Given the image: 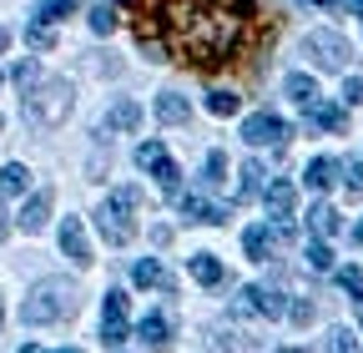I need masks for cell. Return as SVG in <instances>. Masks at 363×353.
Returning a JSON list of instances; mask_svg holds the SVG:
<instances>
[{
	"label": "cell",
	"instance_id": "obj_1",
	"mask_svg": "<svg viewBox=\"0 0 363 353\" xmlns=\"http://www.w3.org/2000/svg\"><path fill=\"white\" fill-rule=\"evenodd\" d=\"M136 35L167 40L172 61L217 71L262 40V16L252 0H152L136 21Z\"/></svg>",
	"mask_w": 363,
	"mask_h": 353
},
{
	"label": "cell",
	"instance_id": "obj_2",
	"mask_svg": "<svg viewBox=\"0 0 363 353\" xmlns=\"http://www.w3.org/2000/svg\"><path fill=\"white\" fill-rule=\"evenodd\" d=\"M71 313H76V288L61 283V278L35 283V288L26 293V303H21V323H30V328H40V323H61V318H71Z\"/></svg>",
	"mask_w": 363,
	"mask_h": 353
},
{
	"label": "cell",
	"instance_id": "obj_3",
	"mask_svg": "<svg viewBox=\"0 0 363 353\" xmlns=\"http://www.w3.org/2000/svg\"><path fill=\"white\" fill-rule=\"evenodd\" d=\"M136 202H142V192H136V187H116V192L101 202L96 228H101V237H106L111 247H121V242H131V237H136V223H131Z\"/></svg>",
	"mask_w": 363,
	"mask_h": 353
},
{
	"label": "cell",
	"instance_id": "obj_4",
	"mask_svg": "<svg viewBox=\"0 0 363 353\" xmlns=\"http://www.w3.org/2000/svg\"><path fill=\"white\" fill-rule=\"evenodd\" d=\"M21 101H26V111H30L40 126H56V121H66V111H71V86L56 81V76H40Z\"/></svg>",
	"mask_w": 363,
	"mask_h": 353
},
{
	"label": "cell",
	"instance_id": "obj_5",
	"mask_svg": "<svg viewBox=\"0 0 363 353\" xmlns=\"http://www.w3.org/2000/svg\"><path fill=\"white\" fill-rule=\"evenodd\" d=\"M242 142L247 147H288V121L283 116H272V111H252L247 121H242Z\"/></svg>",
	"mask_w": 363,
	"mask_h": 353
},
{
	"label": "cell",
	"instance_id": "obj_6",
	"mask_svg": "<svg viewBox=\"0 0 363 353\" xmlns=\"http://www.w3.org/2000/svg\"><path fill=\"white\" fill-rule=\"evenodd\" d=\"M303 51H308L318 66H323V71H343V66H348V40L333 35V30H308Z\"/></svg>",
	"mask_w": 363,
	"mask_h": 353
},
{
	"label": "cell",
	"instance_id": "obj_7",
	"mask_svg": "<svg viewBox=\"0 0 363 353\" xmlns=\"http://www.w3.org/2000/svg\"><path fill=\"white\" fill-rule=\"evenodd\" d=\"M101 338L106 348H121L126 343V293H106V308H101Z\"/></svg>",
	"mask_w": 363,
	"mask_h": 353
},
{
	"label": "cell",
	"instance_id": "obj_8",
	"mask_svg": "<svg viewBox=\"0 0 363 353\" xmlns=\"http://www.w3.org/2000/svg\"><path fill=\"white\" fill-rule=\"evenodd\" d=\"M51 202H56V197H51V187H40V192H35V197L21 207V217H16V223H21L26 232H40V228H45V217H51Z\"/></svg>",
	"mask_w": 363,
	"mask_h": 353
},
{
	"label": "cell",
	"instance_id": "obj_9",
	"mask_svg": "<svg viewBox=\"0 0 363 353\" xmlns=\"http://www.w3.org/2000/svg\"><path fill=\"white\" fill-rule=\"evenodd\" d=\"M61 252H66L71 262H81V268L91 262V247H86V232H81V217H66V223H61Z\"/></svg>",
	"mask_w": 363,
	"mask_h": 353
},
{
	"label": "cell",
	"instance_id": "obj_10",
	"mask_svg": "<svg viewBox=\"0 0 363 353\" xmlns=\"http://www.w3.org/2000/svg\"><path fill=\"white\" fill-rule=\"evenodd\" d=\"M131 278L142 283V288H162V293H172V288H177V278H172V273L162 268L157 257H142V262H136V268H131Z\"/></svg>",
	"mask_w": 363,
	"mask_h": 353
},
{
	"label": "cell",
	"instance_id": "obj_11",
	"mask_svg": "<svg viewBox=\"0 0 363 353\" xmlns=\"http://www.w3.org/2000/svg\"><path fill=\"white\" fill-rule=\"evenodd\" d=\"M177 207H182V217H197V223H227V207H212V202L197 197V192L177 197Z\"/></svg>",
	"mask_w": 363,
	"mask_h": 353
},
{
	"label": "cell",
	"instance_id": "obj_12",
	"mask_svg": "<svg viewBox=\"0 0 363 353\" xmlns=\"http://www.w3.org/2000/svg\"><path fill=\"white\" fill-rule=\"evenodd\" d=\"M293 202H298V192H293V182H272L267 187V217H293Z\"/></svg>",
	"mask_w": 363,
	"mask_h": 353
},
{
	"label": "cell",
	"instance_id": "obj_13",
	"mask_svg": "<svg viewBox=\"0 0 363 353\" xmlns=\"http://www.w3.org/2000/svg\"><path fill=\"white\" fill-rule=\"evenodd\" d=\"M157 116H162L167 126H182V121L192 116V106H187V96H177V91H162V96H157Z\"/></svg>",
	"mask_w": 363,
	"mask_h": 353
},
{
	"label": "cell",
	"instance_id": "obj_14",
	"mask_svg": "<svg viewBox=\"0 0 363 353\" xmlns=\"http://www.w3.org/2000/svg\"><path fill=\"white\" fill-rule=\"evenodd\" d=\"M131 126H142V101H116L106 111V131H131Z\"/></svg>",
	"mask_w": 363,
	"mask_h": 353
},
{
	"label": "cell",
	"instance_id": "obj_15",
	"mask_svg": "<svg viewBox=\"0 0 363 353\" xmlns=\"http://www.w3.org/2000/svg\"><path fill=\"white\" fill-rule=\"evenodd\" d=\"M288 96H293L303 111H313V106H318V81L303 76V71H293V76H288Z\"/></svg>",
	"mask_w": 363,
	"mask_h": 353
},
{
	"label": "cell",
	"instance_id": "obj_16",
	"mask_svg": "<svg viewBox=\"0 0 363 353\" xmlns=\"http://www.w3.org/2000/svg\"><path fill=\"white\" fill-rule=\"evenodd\" d=\"M136 333H142V343H152V348H167V343H172V323H167L162 313H147Z\"/></svg>",
	"mask_w": 363,
	"mask_h": 353
},
{
	"label": "cell",
	"instance_id": "obj_17",
	"mask_svg": "<svg viewBox=\"0 0 363 353\" xmlns=\"http://www.w3.org/2000/svg\"><path fill=\"white\" fill-rule=\"evenodd\" d=\"M303 176H308V187H313V192H328V187H333V176H338V167H333L328 157H313Z\"/></svg>",
	"mask_w": 363,
	"mask_h": 353
},
{
	"label": "cell",
	"instance_id": "obj_18",
	"mask_svg": "<svg viewBox=\"0 0 363 353\" xmlns=\"http://www.w3.org/2000/svg\"><path fill=\"white\" fill-rule=\"evenodd\" d=\"M152 176H157L162 197H172V202L182 197V172H177V162H172V157H167V162H157V167H152Z\"/></svg>",
	"mask_w": 363,
	"mask_h": 353
},
{
	"label": "cell",
	"instance_id": "obj_19",
	"mask_svg": "<svg viewBox=\"0 0 363 353\" xmlns=\"http://www.w3.org/2000/svg\"><path fill=\"white\" fill-rule=\"evenodd\" d=\"M308 121H313V126H323V131H343V126H348V111H343V106H323V101H318V106L308 111Z\"/></svg>",
	"mask_w": 363,
	"mask_h": 353
},
{
	"label": "cell",
	"instance_id": "obj_20",
	"mask_svg": "<svg viewBox=\"0 0 363 353\" xmlns=\"http://www.w3.org/2000/svg\"><path fill=\"white\" fill-rule=\"evenodd\" d=\"M272 237H278V232H267V228H247V232H242V247H247V257L267 262V247H272Z\"/></svg>",
	"mask_w": 363,
	"mask_h": 353
},
{
	"label": "cell",
	"instance_id": "obj_21",
	"mask_svg": "<svg viewBox=\"0 0 363 353\" xmlns=\"http://www.w3.org/2000/svg\"><path fill=\"white\" fill-rule=\"evenodd\" d=\"M192 278H197V283H207V288H212V283H222V262H217L212 252H197V257H192Z\"/></svg>",
	"mask_w": 363,
	"mask_h": 353
},
{
	"label": "cell",
	"instance_id": "obj_22",
	"mask_svg": "<svg viewBox=\"0 0 363 353\" xmlns=\"http://www.w3.org/2000/svg\"><path fill=\"white\" fill-rule=\"evenodd\" d=\"M26 182H30V172H26L21 162H11L6 172H0V192H6V197H21V192H26Z\"/></svg>",
	"mask_w": 363,
	"mask_h": 353
},
{
	"label": "cell",
	"instance_id": "obj_23",
	"mask_svg": "<svg viewBox=\"0 0 363 353\" xmlns=\"http://www.w3.org/2000/svg\"><path fill=\"white\" fill-rule=\"evenodd\" d=\"M308 223H313V232H323V237H333V232H338V212H333L328 202H318V207L308 212Z\"/></svg>",
	"mask_w": 363,
	"mask_h": 353
},
{
	"label": "cell",
	"instance_id": "obj_24",
	"mask_svg": "<svg viewBox=\"0 0 363 353\" xmlns=\"http://www.w3.org/2000/svg\"><path fill=\"white\" fill-rule=\"evenodd\" d=\"M338 288L363 308V268H338Z\"/></svg>",
	"mask_w": 363,
	"mask_h": 353
},
{
	"label": "cell",
	"instance_id": "obj_25",
	"mask_svg": "<svg viewBox=\"0 0 363 353\" xmlns=\"http://www.w3.org/2000/svg\"><path fill=\"white\" fill-rule=\"evenodd\" d=\"M308 268L313 273H333V247L328 242H308Z\"/></svg>",
	"mask_w": 363,
	"mask_h": 353
},
{
	"label": "cell",
	"instance_id": "obj_26",
	"mask_svg": "<svg viewBox=\"0 0 363 353\" xmlns=\"http://www.w3.org/2000/svg\"><path fill=\"white\" fill-rule=\"evenodd\" d=\"M66 16H76V0H45L35 21H45V26H56V21H66Z\"/></svg>",
	"mask_w": 363,
	"mask_h": 353
},
{
	"label": "cell",
	"instance_id": "obj_27",
	"mask_svg": "<svg viewBox=\"0 0 363 353\" xmlns=\"http://www.w3.org/2000/svg\"><path fill=\"white\" fill-rule=\"evenodd\" d=\"M257 176H262V167H257V162H242V182H238V202H252V197H257Z\"/></svg>",
	"mask_w": 363,
	"mask_h": 353
},
{
	"label": "cell",
	"instance_id": "obj_28",
	"mask_svg": "<svg viewBox=\"0 0 363 353\" xmlns=\"http://www.w3.org/2000/svg\"><path fill=\"white\" fill-rule=\"evenodd\" d=\"M91 30H96V35H111V30H116V11H111V0H101V6L91 11Z\"/></svg>",
	"mask_w": 363,
	"mask_h": 353
},
{
	"label": "cell",
	"instance_id": "obj_29",
	"mask_svg": "<svg viewBox=\"0 0 363 353\" xmlns=\"http://www.w3.org/2000/svg\"><path fill=\"white\" fill-rule=\"evenodd\" d=\"M233 313H242V318L262 313V288H242V293H238V303H233Z\"/></svg>",
	"mask_w": 363,
	"mask_h": 353
},
{
	"label": "cell",
	"instance_id": "obj_30",
	"mask_svg": "<svg viewBox=\"0 0 363 353\" xmlns=\"http://www.w3.org/2000/svg\"><path fill=\"white\" fill-rule=\"evenodd\" d=\"M238 106H242V101H238L233 91H212V96H207V111H212V116H238Z\"/></svg>",
	"mask_w": 363,
	"mask_h": 353
},
{
	"label": "cell",
	"instance_id": "obj_31",
	"mask_svg": "<svg viewBox=\"0 0 363 353\" xmlns=\"http://www.w3.org/2000/svg\"><path fill=\"white\" fill-rule=\"evenodd\" d=\"M157 162H167V147L162 142H142V147H136V167H142V172H152Z\"/></svg>",
	"mask_w": 363,
	"mask_h": 353
},
{
	"label": "cell",
	"instance_id": "obj_32",
	"mask_svg": "<svg viewBox=\"0 0 363 353\" xmlns=\"http://www.w3.org/2000/svg\"><path fill=\"white\" fill-rule=\"evenodd\" d=\"M343 182H348V197H363V162L358 157L343 162Z\"/></svg>",
	"mask_w": 363,
	"mask_h": 353
},
{
	"label": "cell",
	"instance_id": "obj_33",
	"mask_svg": "<svg viewBox=\"0 0 363 353\" xmlns=\"http://www.w3.org/2000/svg\"><path fill=\"white\" fill-rule=\"evenodd\" d=\"M26 40H30L35 51H51V26H45V21H30V26H26Z\"/></svg>",
	"mask_w": 363,
	"mask_h": 353
},
{
	"label": "cell",
	"instance_id": "obj_34",
	"mask_svg": "<svg viewBox=\"0 0 363 353\" xmlns=\"http://www.w3.org/2000/svg\"><path fill=\"white\" fill-rule=\"evenodd\" d=\"M217 182H227V157L207 152V187H217Z\"/></svg>",
	"mask_w": 363,
	"mask_h": 353
},
{
	"label": "cell",
	"instance_id": "obj_35",
	"mask_svg": "<svg viewBox=\"0 0 363 353\" xmlns=\"http://www.w3.org/2000/svg\"><path fill=\"white\" fill-rule=\"evenodd\" d=\"M35 81H40V66H35V61H21V66H16V86H21V96L30 91Z\"/></svg>",
	"mask_w": 363,
	"mask_h": 353
},
{
	"label": "cell",
	"instance_id": "obj_36",
	"mask_svg": "<svg viewBox=\"0 0 363 353\" xmlns=\"http://www.w3.org/2000/svg\"><path fill=\"white\" fill-rule=\"evenodd\" d=\"M328 353H358V333H348V328H338V333L328 338Z\"/></svg>",
	"mask_w": 363,
	"mask_h": 353
},
{
	"label": "cell",
	"instance_id": "obj_37",
	"mask_svg": "<svg viewBox=\"0 0 363 353\" xmlns=\"http://www.w3.org/2000/svg\"><path fill=\"white\" fill-rule=\"evenodd\" d=\"M283 313H288L283 293H267V288H262V318H283Z\"/></svg>",
	"mask_w": 363,
	"mask_h": 353
},
{
	"label": "cell",
	"instance_id": "obj_38",
	"mask_svg": "<svg viewBox=\"0 0 363 353\" xmlns=\"http://www.w3.org/2000/svg\"><path fill=\"white\" fill-rule=\"evenodd\" d=\"M288 318H293L298 328H308V323H313V303H303V298H298V303H288Z\"/></svg>",
	"mask_w": 363,
	"mask_h": 353
},
{
	"label": "cell",
	"instance_id": "obj_39",
	"mask_svg": "<svg viewBox=\"0 0 363 353\" xmlns=\"http://www.w3.org/2000/svg\"><path fill=\"white\" fill-rule=\"evenodd\" d=\"M358 101H363V81L348 76V81H343V106H358Z\"/></svg>",
	"mask_w": 363,
	"mask_h": 353
},
{
	"label": "cell",
	"instance_id": "obj_40",
	"mask_svg": "<svg viewBox=\"0 0 363 353\" xmlns=\"http://www.w3.org/2000/svg\"><path fill=\"white\" fill-rule=\"evenodd\" d=\"M303 6H318V11H333L338 0H303Z\"/></svg>",
	"mask_w": 363,
	"mask_h": 353
},
{
	"label": "cell",
	"instance_id": "obj_41",
	"mask_svg": "<svg viewBox=\"0 0 363 353\" xmlns=\"http://www.w3.org/2000/svg\"><path fill=\"white\" fill-rule=\"evenodd\" d=\"M348 11H353V16H358V21H363V0H348Z\"/></svg>",
	"mask_w": 363,
	"mask_h": 353
},
{
	"label": "cell",
	"instance_id": "obj_42",
	"mask_svg": "<svg viewBox=\"0 0 363 353\" xmlns=\"http://www.w3.org/2000/svg\"><path fill=\"white\" fill-rule=\"evenodd\" d=\"M6 46H11V30H6V26H0V51H6Z\"/></svg>",
	"mask_w": 363,
	"mask_h": 353
},
{
	"label": "cell",
	"instance_id": "obj_43",
	"mask_svg": "<svg viewBox=\"0 0 363 353\" xmlns=\"http://www.w3.org/2000/svg\"><path fill=\"white\" fill-rule=\"evenodd\" d=\"M6 223H11V217H6V207H0V232H6Z\"/></svg>",
	"mask_w": 363,
	"mask_h": 353
},
{
	"label": "cell",
	"instance_id": "obj_44",
	"mask_svg": "<svg viewBox=\"0 0 363 353\" xmlns=\"http://www.w3.org/2000/svg\"><path fill=\"white\" fill-rule=\"evenodd\" d=\"M353 242H363V223H358V228H353Z\"/></svg>",
	"mask_w": 363,
	"mask_h": 353
},
{
	"label": "cell",
	"instance_id": "obj_45",
	"mask_svg": "<svg viewBox=\"0 0 363 353\" xmlns=\"http://www.w3.org/2000/svg\"><path fill=\"white\" fill-rule=\"evenodd\" d=\"M21 353H40V348H35V343H26V348H21Z\"/></svg>",
	"mask_w": 363,
	"mask_h": 353
},
{
	"label": "cell",
	"instance_id": "obj_46",
	"mask_svg": "<svg viewBox=\"0 0 363 353\" xmlns=\"http://www.w3.org/2000/svg\"><path fill=\"white\" fill-rule=\"evenodd\" d=\"M278 353H303V348H278Z\"/></svg>",
	"mask_w": 363,
	"mask_h": 353
},
{
	"label": "cell",
	"instance_id": "obj_47",
	"mask_svg": "<svg viewBox=\"0 0 363 353\" xmlns=\"http://www.w3.org/2000/svg\"><path fill=\"white\" fill-rule=\"evenodd\" d=\"M61 353H81V348H61Z\"/></svg>",
	"mask_w": 363,
	"mask_h": 353
},
{
	"label": "cell",
	"instance_id": "obj_48",
	"mask_svg": "<svg viewBox=\"0 0 363 353\" xmlns=\"http://www.w3.org/2000/svg\"><path fill=\"white\" fill-rule=\"evenodd\" d=\"M0 126H6V121H0Z\"/></svg>",
	"mask_w": 363,
	"mask_h": 353
},
{
	"label": "cell",
	"instance_id": "obj_49",
	"mask_svg": "<svg viewBox=\"0 0 363 353\" xmlns=\"http://www.w3.org/2000/svg\"><path fill=\"white\" fill-rule=\"evenodd\" d=\"M111 6H116V0H111Z\"/></svg>",
	"mask_w": 363,
	"mask_h": 353
}]
</instances>
